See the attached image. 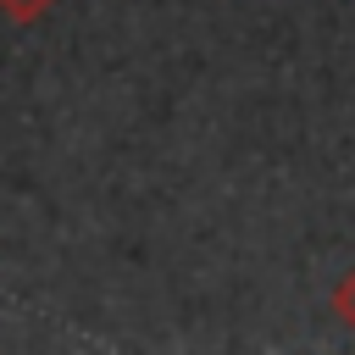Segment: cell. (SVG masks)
<instances>
[{
	"label": "cell",
	"mask_w": 355,
	"mask_h": 355,
	"mask_svg": "<svg viewBox=\"0 0 355 355\" xmlns=\"http://www.w3.org/2000/svg\"><path fill=\"white\" fill-rule=\"evenodd\" d=\"M333 316H338V322L355 333V266H349V272L333 283Z\"/></svg>",
	"instance_id": "1"
},
{
	"label": "cell",
	"mask_w": 355,
	"mask_h": 355,
	"mask_svg": "<svg viewBox=\"0 0 355 355\" xmlns=\"http://www.w3.org/2000/svg\"><path fill=\"white\" fill-rule=\"evenodd\" d=\"M50 6H55V0H0V17H11V22H39Z\"/></svg>",
	"instance_id": "2"
}]
</instances>
